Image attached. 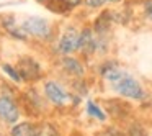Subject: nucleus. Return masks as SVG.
Masks as SVG:
<instances>
[{
    "label": "nucleus",
    "instance_id": "1",
    "mask_svg": "<svg viewBox=\"0 0 152 136\" xmlns=\"http://www.w3.org/2000/svg\"><path fill=\"white\" fill-rule=\"evenodd\" d=\"M26 35L38 41H51L54 38V25L43 17H26L21 21Z\"/></svg>",
    "mask_w": 152,
    "mask_h": 136
},
{
    "label": "nucleus",
    "instance_id": "2",
    "mask_svg": "<svg viewBox=\"0 0 152 136\" xmlns=\"http://www.w3.org/2000/svg\"><path fill=\"white\" fill-rule=\"evenodd\" d=\"M111 89L118 93L119 97L128 100H134V102H142L145 100V90L141 85L137 79H134L129 74H124L119 80L111 84Z\"/></svg>",
    "mask_w": 152,
    "mask_h": 136
},
{
    "label": "nucleus",
    "instance_id": "3",
    "mask_svg": "<svg viewBox=\"0 0 152 136\" xmlns=\"http://www.w3.org/2000/svg\"><path fill=\"white\" fill-rule=\"evenodd\" d=\"M79 41H80V28L75 25H67L59 35V40L56 43V53L61 56L79 53Z\"/></svg>",
    "mask_w": 152,
    "mask_h": 136
},
{
    "label": "nucleus",
    "instance_id": "4",
    "mask_svg": "<svg viewBox=\"0 0 152 136\" xmlns=\"http://www.w3.org/2000/svg\"><path fill=\"white\" fill-rule=\"evenodd\" d=\"M17 71H18V74H20L21 80H25V82H36V80L41 79V76H43L41 64L31 56L20 57V61H18V64H17Z\"/></svg>",
    "mask_w": 152,
    "mask_h": 136
},
{
    "label": "nucleus",
    "instance_id": "5",
    "mask_svg": "<svg viewBox=\"0 0 152 136\" xmlns=\"http://www.w3.org/2000/svg\"><path fill=\"white\" fill-rule=\"evenodd\" d=\"M20 107L10 95H0V120L5 125H13L20 118Z\"/></svg>",
    "mask_w": 152,
    "mask_h": 136
},
{
    "label": "nucleus",
    "instance_id": "6",
    "mask_svg": "<svg viewBox=\"0 0 152 136\" xmlns=\"http://www.w3.org/2000/svg\"><path fill=\"white\" fill-rule=\"evenodd\" d=\"M113 25H115V20H113V12L111 10H103L102 13L93 20V23L90 25V26H92L95 36L110 38V33H111Z\"/></svg>",
    "mask_w": 152,
    "mask_h": 136
},
{
    "label": "nucleus",
    "instance_id": "7",
    "mask_svg": "<svg viewBox=\"0 0 152 136\" xmlns=\"http://www.w3.org/2000/svg\"><path fill=\"white\" fill-rule=\"evenodd\" d=\"M79 53L83 56H93L96 53V36L92 26L85 25L80 28V41H79Z\"/></svg>",
    "mask_w": 152,
    "mask_h": 136
},
{
    "label": "nucleus",
    "instance_id": "8",
    "mask_svg": "<svg viewBox=\"0 0 152 136\" xmlns=\"http://www.w3.org/2000/svg\"><path fill=\"white\" fill-rule=\"evenodd\" d=\"M44 95H46V99L56 107H64L67 103V99H69L67 92L57 82H54V80H48V82L44 84Z\"/></svg>",
    "mask_w": 152,
    "mask_h": 136
},
{
    "label": "nucleus",
    "instance_id": "9",
    "mask_svg": "<svg viewBox=\"0 0 152 136\" xmlns=\"http://www.w3.org/2000/svg\"><path fill=\"white\" fill-rule=\"evenodd\" d=\"M59 66L66 74L75 77V79H82L85 76V66H83V62L80 59H77V57H74L72 54H69V56H61Z\"/></svg>",
    "mask_w": 152,
    "mask_h": 136
},
{
    "label": "nucleus",
    "instance_id": "10",
    "mask_svg": "<svg viewBox=\"0 0 152 136\" xmlns=\"http://www.w3.org/2000/svg\"><path fill=\"white\" fill-rule=\"evenodd\" d=\"M98 72H100V76L110 84L116 82V80H119L124 74H128L126 71H123L121 67H119V64L116 62V61H111V59L103 61L98 67Z\"/></svg>",
    "mask_w": 152,
    "mask_h": 136
},
{
    "label": "nucleus",
    "instance_id": "11",
    "mask_svg": "<svg viewBox=\"0 0 152 136\" xmlns=\"http://www.w3.org/2000/svg\"><path fill=\"white\" fill-rule=\"evenodd\" d=\"M10 136H38V125L31 121H21L10 128Z\"/></svg>",
    "mask_w": 152,
    "mask_h": 136
},
{
    "label": "nucleus",
    "instance_id": "12",
    "mask_svg": "<svg viewBox=\"0 0 152 136\" xmlns=\"http://www.w3.org/2000/svg\"><path fill=\"white\" fill-rule=\"evenodd\" d=\"M23 99H25L26 107H28L30 110H33V112H38V113H39V110L44 108L43 100H41L39 93H38L36 90H28V92L23 95Z\"/></svg>",
    "mask_w": 152,
    "mask_h": 136
},
{
    "label": "nucleus",
    "instance_id": "13",
    "mask_svg": "<svg viewBox=\"0 0 152 136\" xmlns=\"http://www.w3.org/2000/svg\"><path fill=\"white\" fill-rule=\"evenodd\" d=\"M87 115L95 118V120H98V121H105V120L108 118L106 110H103L102 107H100L98 103H95L93 100H88V102H87Z\"/></svg>",
    "mask_w": 152,
    "mask_h": 136
},
{
    "label": "nucleus",
    "instance_id": "14",
    "mask_svg": "<svg viewBox=\"0 0 152 136\" xmlns=\"http://www.w3.org/2000/svg\"><path fill=\"white\" fill-rule=\"evenodd\" d=\"M38 136H61L59 129L54 123L51 121H44L41 125H38Z\"/></svg>",
    "mask_w": 152,
    "mask_h": 136
},
{
    "label": "nucleus",
    "instance_id": "15",
    "mask_svg": "<svg viewBox=\"0 0 152 136\" xmlns=\"http://www.w3.org/2000/svg\"><path fill=\"white\" fill-rule=\"evenodd\" d=\"M126 136H147V133H145V128L141 123H131L128 126Z\"/></svg>",
    "mask_w": 152,
    "mask_h": 136
},
{
    "label": "nucleus",
    "instance_id": "16",
    "mask_svg": "<svg viewBox=\"0 0 152 136\" xmlns=\"http://www.w3.org/2000/svg\"><path fill=\"white\" fill-rule=\"evenodd\" d=\"M2 71H4L13 82H21V77H20V74H18L17 67L10 66V64H2Z\"/></svg>",
    "mask_w": 152,
    "mask_h": 136
},
{
    "label": "nucleus",
    "instance_id": "17",
    "mask_svg": "<svg viewBox=\"0 0 152 136\" xmlns=\"http://www.w3.org/2000/svg\"><path fill=\"white\" fill-rule=\"evenodd\" d=\"M106 4H108L106 0H83L82 5L88 10H103Z\"/></svg>",
    "mask_w": 152,
    "mask_h": 136
},
{
    "label": "nucleus",
    "instance_id": "18",
    "mask_svg": "<svg viewBox=\"0 0 152 136\" xmlns=\"http://www.w3.org/2000/svg\"><path fill=\"white\" fill-rule=\"evenodd\" d=\"M142 17L145 21H151L152 23V0H142Z\"/></svg>",
    "mask_w": 152,
    "mask_h": 136
},
{
    "label": "nucleus",
    "instance_id": "19",
    "mask_svg": "<svg viewBox=\"0 0 152 136\" xmlns=\"http://www.w3.org/2000/svg\"><path fill=\"white\" fill-rule=\"evenodd\" d=\"M108 4H111V5H121V4H124L126 0H106Z\"/></svg>",
    "mask_w": 152,
    "mask_h": 136
}]
</instances>
